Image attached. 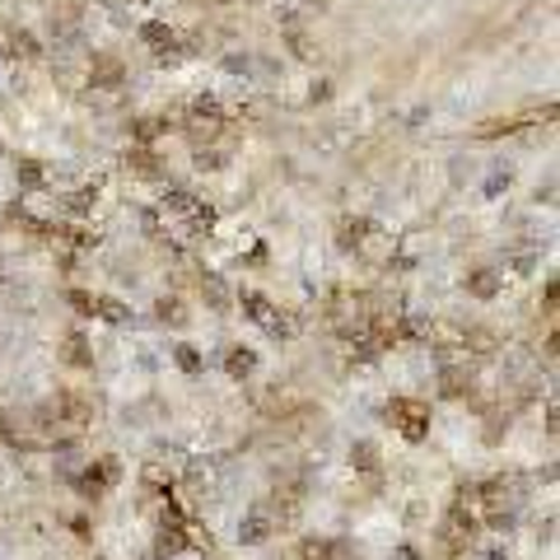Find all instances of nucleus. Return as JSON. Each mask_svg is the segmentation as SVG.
Returning <instances> with one entry per match:
<instances>
[{"mask_svg": "<svg viewBox=\"0 0 560 560\" xmlns=\"http://www.w3.org/2000/svg\"><path fill=\"white\" fill-rule=\"evenodd\" d=\"M20 173H24V183H33V187H38V183H43V168H38V164H28V160L20 164Z\"/></svg>", "mask_w": 560, "mask_h": 560, "instance_id": "nucleus-21", "label": "nucleus"}, {"mask_svg": "<svg viewBox=\"0 0 560 560\" xmlns=\"http://www.w3.org/2000/svg\"><path fill=\"white\" fill-rule=\"evenodd\" d=\"M471 537H477V518L463 514V510H453V514L444 518V547H448V551H467Z\"/></svg>", "mask_w": 560, "mask_h": 560, "instance_id": "nucleus-5", "label": "nucleus"}, {"mask_svg": "<svg viewBox=\"0 0 560 560\" xmlns=\"http://www.w3.org/2000/svg\"><path fill=\"white\" fill-rule=\"evenodd\" d=\"M0 444H20V430L5 420V411H0Z\"/></svg>", "mask_w": 560, "mask_h": 560, "instance_id": "nucleus-20", "label": "nucleus"}, {"mask_svg": "<svg viewBox=\"0 0 560 560\" xmlns=\"http://www.w3.org/2000/svg\"><path fill=\"white\" fill-rule=\"evenodd\" d=\"M47 411L57 416V420H70V425H80V420H90V401H84L80 393H61Z\"/></svg>", "mask_w": 560, "mask_h": 560, "instance_id": "nucleus-7", "label": "nucleus"}, {"mask_svg": "<svg viewBox=\"0 0 560 560\" xmlns=\"http://www.w3.org/2000/svg\"><path fill=\"white\" fill-rule=\"evenodd\" d=\"M70 304H75L80 313H90V318H103V323H127V308H121V304H108V300H98V294L75 290V294H70Z\"/></svg>", "mask_w": 560, "mask_h": 560, "instance_id": "nucleus-6", "label": "nucleus"}, {"mask_svg": "<svg viewBox=\"0 0 560 560\" xmlns=\"http://www.w3.org/2000/svg\"><path fill=\"white\" fill-rule=\"evenodd\" d=\"M388 425H397L407 440H425L430 434V407L416 397H393L388 401Z\"/></svg>", "mask_w": 560, "mask_h": 560, "instance_id": "nucleus-1", "label": "nucleus"}, {"mask_svg": "<svg viewBox=\"0 0 560 560\" xmlns=\"http://www.w3.org/2000/svg\"><path fill=\"white\" fill-rule=\"evenodd\" d=\"M495 285H500L495 271H471V276H467V290H471V294H495Z\"/></svg>", "mask_w": 560, "mask_h": 560, "instance_id": "nucleus-16", "label": "nucleus"}, {"mask_svg": "<svg viewBox=\"0 0 560 560\" xmlns=\"http://www.w3.org/2000/svg\"><path fill=\"white\" fill-rule=\"evenodd\" d=\"M108 481H113V463H94V467L80 477V490H84V495H103V490H108Z\"/></svg>", "mask_w": 560, "mask_h": 560, "instance_id": "nucleus-10", "label": "nucleus"}, {"mask_svg": "<svg viewBox=\"0 0 560 560\" xmlns=\"http://www.w3.org/2000/svg\"><path fill=\"white\" fill-rule=\"evenodd\" d=\"M164 210L183 215V224H187L191 234H210V224H215V210H210L206 201H197L191 191H168V197H164Z\"/></svg>", "mask_w": 560, "mask_h": 560, "instance_id": "nucleus-3", "label": "nucleus"}, {"mask_svg": "<svg viewBox=\"0 0 560 560\" xmlns=\"http://www.w3.org/2000/svg\"><path fill=\"white\" fill-rule=\"evenodd\" d=\"M243 313H248L257 327H267L276 341H290V337H294V323L267 300V294H243Z\"/></svg>", "mask_w": 560, "mask_h": 560, "instance_id": "nucleus-2", "label": "nucleus"}, {"mask_svg": "<svg viewBox=\"0 0 560 560\" xmlns=\"http://www.w3.org/2000/svg\"><path fill=\"white\" fill-rule=\"evenodd\" d=\"M523 121H528V117H495V121H481V127H477V136H510V131H518L523 127Z\"/></svg>", "mask_w": 560, "mask_h": 560, "instance_id": "nucleus-14", "label": "nucleus"}, {"mask_svg": "<svg viewBox=\"0 0 560 560\" xmlns=\"http://www.w3.org/2000/svg\"><path fill=\"white\" fill-rule=\"evenodd\" d=\"M220 127H224V117H220L215 103H197V108H191V117H187V136L197 140V145H201V140H215Z\"/></svg>", "mask_w": 560, "mask_h": 560, "instance_id": "nucleus-4", "label": "nucleus"}, {"mask_svg": "<svg viewBox=\"0 0 560 560\" xmlns=\"http://www.w3.org/2000/svg\"><path fill=\"white\" fill-rule=\"evenodd\" d=\"M94 84H103V90H117V84H121V61L94 57Z\"/></svg>", "mask_w": 560, "mask_h": 560, "instance_id": "nucleus-12", "label": "nucleus"}, {"mask_svg": "<svg viewBox=\"0 0 560 560\" xmlns=\"http://www.w3.org/2000/svg\"><path fill=\"white\" fill-rule=\"evenodd\" d=\"M370 234V224L364 220H341V230H337V238H341V248H355V243Z\"/></svg>", "mask_w": 560, "mask_h": 560, "instance_id": "nucleus-15", "label": "nucleus"}, {"mask_svg": "<svg viewBox=\"0 0 560 560\" xmlns=\"http://www.w3.org/2000/svg\"><path fill=\"white\" fill-rule=\"evenodd\" d=\"M300 560H331V541H318V537L300 541Z\"/></svg>", "mask_w": 560, "mask_h": 560, "instance_id": "nucleus-17", "label": "nucleus"}, {"mask_svg": "<svg viewBox=\"0 0 560 560\" xmlns=\"http://www.w3.org/2000/svg\"><path fill=\"white\" fill-rule=\"evenodd\" d=\"M350 463L364 467V471H378V453H374V444H355V453H350Z\"/></svg>", "mask_w": 560, "mask_h": 560, "instance_id": "nucleus-18", "label": "nucleus"}, {"mask_svg": "<svg viewBox=\"0 0 560 560\" xmlns=\"http://www.w3.org/2000/svg\"><path fill=\"white\" fill-rule=\"evenodd\" d=\"M160 318H173V323H183V308H178V304H168V300H164V304H160Z\"/></svg>", "mask_w": 560, "mask_h": 560, "instance_id": "nucleus-22", "label": "nucleus"}, {"mask_svg": "<svg viewBox=\"0 0 560 560\" xmlns=\"http://www.w3.org/2000/svg\"><path fill=\"white\" fill-rule=\"evenodd\" d=\"M271 533V523H267V514H253V528H243V541H261Z\"/></svg>", "mask_w": 560, "mask_h": 560, "instance_id": "nucleus-19", "label": "nucleus"}, {"mask_svg": "<svg viewBox=\"0 0 560 560\" xmlns=\"http://www.w3.org/2000/svg\"><path fill=\"white\" fill-rule=\"evenodd\" d=\"M127 168L136 173V178H160V160L145 150V145H136V150H127Z\"/></svg>", "mask_w": 560, "mask_h": 560, "instance_id": "nucleus-9", "label": "nucleus"}, {"mask_svg": "<svg viewBox=\"0 0 560 560\" xmlns=\"http://www.w3.org/2000/svg\"><path fill=\"white\" fill-rule=\"evenodd\" d=\"M61 355H66V364H75V370H84V364H94V350H90V341H84V337H66Z\"/></svg>", "mask_w": 560, "mask_h": 560, "instance_id": "nucleus-11", "label": "nucleus"}, {"mask_svg": "<svg viewBox=\"0 0 560 560\" xmlns=\"http://www.w3.org/2000/svg\"><path fill=\"white\" fill-rule=\"evenodd\" d=\"M215 5H224V0H215Z\"/></svg>", "mask_w": 560, "mask_h": 560, "instance_id": "nucleus-23", "label": "nucleus"}, {"mask_svg": "<svg viewBox=\"0 0 560 560\" xmlns=\"http://www.w3.org/2000/svg\"><path fill=\"white\" fill-rule=\"evenodd\" d=\"M224 370H230L234 378H248L257 370V355L253 350H230V355H224Z\"/></svg>", "mask_w": 560, "mask_h": 560, "instance_id": "nucleus-13", "label": "nucleus"}, {"mask_svg": "<svg viewBox=\"0 0 560 560\" xmlns=\"http://www.w3.org/2000/svg\"><path fill=\"white\" fill-rule=\"evenodd\" d=\"M145 47L154 51V57H178V51H183V43L173 38L164 24H150V28H145Z\"/></svg>", "mask_w": 560, "mask_h": 560, "instance_id": "nucleus-8", "label": "nucleus"}]
</instances>
